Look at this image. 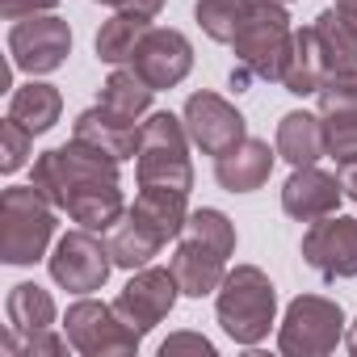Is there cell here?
<instances>
[{
	"instance_id": "8992f818",
	"label": "cell",
	"mask_w": 357,
	"mask_h": 357,
	"mask_svg": "<svg viewBox=\"0 0 357 357\" xmlns=\"http://www.w3.org/2000/svg\"><path fill=\"white\" fill-rule=\"evenodd\" d=\"M63 332H68L72 349L84 353V357H130L143 344V332L130 328L114 303H101V298H89V294L68 307Z\"/></svg>"
},
{
	"instance_id": "8d00e7d4",
	"label": "cell",
	"mask_w": 357,
	"mask_h": 357,
	"mask_svg": "<svg viewBox=\"0 0 357 357\" xmlns=\"http://www.w3.org/2000/svg\"><path fill=\"white\" fill-rule=\"evenodd\" d=\"M332 9H336V13H340V22H344V26L357 34V0H336Z\"/></svg>"
},
{
	"instance_id": "603a6c76",
	"label": "cell",
	"mask_w": 357,
	"mask_h": 357,
	"mask_svg": "<svg viewBox=\"0 0 357 357\" xmlns=\"http://www.w3.org/2000/svg\"><path fill=\"white\" fill-rule=\"evenodd\" d=\"M147 30H151V17H143V13H114V17L97 30V43H93V47H97V59H101V63H114V68L130 63Z\"/></svg>"
},
{
	"instance_id": "e0dca14e",
	"label": "cell",
	"mask_w": 357,
	"mask_h": 357,
	"mask_svg": "<svg viewBox=\"0 0 357 357\" xmlns=\"http://www.w3.org/2000/svg\"><path fill=\"white\" fill-rule=\"evenodd\" d=\"M273 160H278V147H269L265 139H244L240 147L215 160V181L227 194H252L269 181Z\"/></svg>"
},
{
	"instance_id": "d4e9b609",
	"label": "cell",
	"mask_w": 357,
	"mask_h": 357,
	"mask_svg": "<svg viewBox=\"0 0 357 357\" xmlns=\"http://www.w3.org/2000/svg\"><path fill=\"white\" fill-rule=\"evenodd\" d=\"M151 97H155V89L135 68H114L109 80L101 84V105L114 109V114H122V118H135V122L143 114H151Z\"/></svg>"
},
{
	"instance_id": "e575fe53",
	"label": "cell",
	"mask_w": 357,
	"mask_h": 357,
	"mask_svg": "<svg viewBox=\"0 0 357 357\" xmlns=\"http://www.w3.org/2000/svg\"><path fill=\"white\" fill-rule=\"evenodd\" d=\"M93 5H105L114 13H143V17H155L164 9V0H93Z\"/></svg>"
},
{
	"instance_id": "d6986e66",
	"label": "cell",
	"mask_w": 357,
	"mask_h": 357,
	"mask_svg": "<svg viewBox=\"0 0 357 357\" xmlns=\"http://www.w3.org/2000/svg\"><path fill=\"white\" fill-rule=\"evenodd\" d=\"M328 76H332V68H328V55H324V47H319L315 30H311V26L294 30L290 59H286V72H282L286 93H294V97H311V93H319V89H324V80H328Z\"/></svg>"
},
{
	"instance_id": "7a4b0ae2",
	"label": "cell",
	"mask_w": 357,
	"mask_h": 357,
	"mask_svg": "<svg viewBox=\"0 0 357 357\" xmlns=\"http://www.w3.org/2000/svg\"><path fill=\"white\" fill-rule=\"evenodd\" d=\"M190 130L185 118L168 109H155L143 118L139 130V155H135V176L139 185H160V190H194V164H190Z\"/></svg>"
},
{
	"instance_id": "5bb4252c",
	"label": "cell",
	"mask_w": 357,
	"mask_h": 357,
	"mask_svg": "<svg viewBox=\"0 0 357 357\" xmlns=\"http://www.w3.org/2000/svg\"><path fill=\"white\" fill-rule=\"evenodd\" d=\"M340 176L315 168V164H303L286 176V185H282V211L298 223H315V219H328L340 211Z\"/></svg>"
},
{
	"instance_id": "44dd1931",
	"label": "cell",
	"mask_w": 357,
	"mask_h": 357,
	"mask_svg": "<svg viewBox=\"0 0 357 357\" xmlns=\"http://www.w3.org/2000/svg\"><path fill=\"white\" fill-rule=\"evenodd\" d=\"M63 114V93L55 84H43V80H30L22 89H13V101H9V118H17L26 130L34 135H47Z\"/></svg>"
},
{
	"instance_id": "cb8c5ba5",
	"label": "cell",
	"mask_w": 357,
	"mask_h": 357,
	"mask_svg": "<svg viewBox=\"0 0 357 357\" xmlns=\"http://www.w3.org/2000/svg\"><path fill=\"white\" fill-rule=\"evenodd\" d=\"M160 248H164V240L160 236H151L139 219H130V211L109 227V252H114V265L118 269H143V265H151V257H160Z\"/></svg>"
},
{
	"instance_id": "30bf717a",
	"label": "cell",
	"mask_w": 357,
	"mask_h": 357,
	"mask_svg": "<svg viewBox=\"0 0 357 357\" xmlns=\"http://www.w3.org/2000/svg\"><path fill=\"white\" fill-rule=\"evenodd\" d=\"M185 130H190V139H194V147H202V155H227L231 147H240L244 139H248V122H244V114L227 101V97H219V93H211V89H202V93H194L190 101H185Z\"/></svg>"
},
{
	"instance_id": "9a60e30c",
	"label": "cell",
	"mask_w": 357,
	"mask_h": 357,
	"mask_svg": "<svg viewBox=\"0 0 357 357\" xmlns=\"http://www.w3.org/2000/svg\"><path fill=\"white\" fill-rule=\"evenodd\" d=\"M168 269H172V278H176L185 298H206V294H219V286L227 278V257H219L215 248L185 236L176 244V252L168 257Z\"/></svg>"
},
{
	"instance_id": "4dcf8cb0",
	"label": "cell",
	"mask_w": 357,
	"mask_h": 357,
	"mask_svg": "<svg viewBox=\"0 0 357 357\" xmlns=\"http://www.w3.org/2000/svg\"><path fill=\"white\" fill-rule=\"evenodd\" d=\"M324 143L336 164L357 160V114H332L324 118Z\"/></svg>"
},
{
	"instance_id": "484cf974",
	"label": "cell",
	"mask_w": 357,
	"mask_h": 357,
	"mask_svg": "<svg viewBox=\"0 0 357 357\" xmlns=\"http://www.w3.org/2000/svg\"><path fill=\"white\" fill-rule=\"evenodd\" d=\"M311 30H315L319 47H324V55H328L332 76H336V72H353V68H357V34L340 22V13H336V9H324V13L311 22Z\"/></svg>"
},
{
	"instance_id": "277c9868",
	"label": "cell",
	"mask_w": 357,
	"mask_h": 357,
	"mask_svg": "<svg viewBox=\"0 0 357 357\" xmlns=\"http://www.w3.org/2000/svg\"><path fill=\"white\" fill-rule=\"evenodd\" d=\"M55 202L34 185H9L0 194V261L34 265L55 240Z\"/></svg>"
},
{
	"instance_id": "52a82bcc",
	"label": "cell",
	"mask_w": 357,
	"mask_h": 357,
	"mask_svg": "<svg viewBox=\"0 0 357 357\" xmlns=\"http://www.w3.org/2000/svg\"><path fill=\"white\" fill-rule=\"evenodd\" d=\"M344 336V311L340 303L324 298V294H298L278 328V349L286 357H324L336 349V340Z\"/></svg>"
},
{
	"instance_id": "f1b7e54d",
	"label": "cell",
	"mask_w": 357,
	"mask_h": 357,
	"mask_svg": "<svg viewBox=\"0 0 357 357\" xmlns=\"http://www.w3.org/2000/svg\"><path fill=\"white\" fill-rule=\"evenodd\" d=\"M68 332L59 336L55 328H43V332H34V336H17L13 328L5 332V340H0V349H5V357H17V353H26V357H63L68 353Z\"/></svg>"
},
{
	"instance_id": "836d02e7",
	"label": "cell",
	"mask_w": 357,
	"mask_h": 357,
	"mask_svg": "<svg viewBox=\"0 0 357 357\" xmlns=\"http://www.w3.org/2000/svg\"><path fill=\"white\" fill-rule=\"evenodd\" d=\"M59 0H0V13L9 22H22V17H34V13H51Z\"/></svg>"
},
{
	"instance_id": "9c48e42d",
	"label": "cell",
	"mask_w": 357,
	"mask_h": 357,
	"mask_svg": "<svg viewBox=\"0 0 357 357\" xmlns=\"http://www.w3.org/2000/svg\"><path fill=\"white\" fill-rule=\"evenodd\" d=\"M9 55L17 72L30 76H47L55 68H63V59L72 55V26L55 13H34L13 22L9 30Z\"/></svg>"
},
{
	"instance_id": "5b68a950",
	"label": "cell",
	"mask_w": 357,
	"mask_h": 357,
	"mask_svg": "<svg viewBox=\"0 0 357 357\" xmlns=\"http://www.w3.org/2000/svg\"><path fill=\"white\" fill-rule=\"evenodd\" d=\"M290 43H294V30H290V17L282 9V0H252L244 26L231 38L236 63H240L236 84H244L248 76L282 80L286 59H290Z\"/></svg>"
},
{
	"instance_id": "1f68e13d",
	"label": "cell",
	"mask_w": 357,
	"mask_h": 357,
	"mask_svg": "<svg viewBox=\"0 0 357 357\" xmlns=\"http://www.w3.org/2000/svg\"><path fill=\"white\" fill-rule=\"evenodd\" d=\"M34 151V130H26L17 118H5L0 122V168L5 172H17Z\"/></svg>"
},
{
	"instance_id": "4316f807",
	"label": "cell",
	"mask_w": 357,
	"mask_h": 357,
	"mask_svg": "<svg viewBox=\"0 0 357 357\" xmlns=\"http://www.w3.org/2000/svg\"><path fill=\"white\" fill-rule=\"evenodd\" d=\"M248 5H252V0H198V5H194V17H198V26H202L206 38L231 47L236 30H240L244 17H248Z\"/></svg>"
},
{
	"instance_id": "83f0119b",
	"label": "cell",
	"mask_w": 357,
	"mask_h": 357,
	"mask_svg": "<svg viewBox=\"0 0 357 357\" xmlns=\"http://www.w3.org/2000/svg\"><path fill=\"white\" fill-rule=\"evenodd\" d=\"M185 236L198 240V244H206V248H215L219 257H231V252H236V227H231V219H227L223 211H215V206L190 211Z\"/></svg>"
},
{
	"instance_id": "3957f363",
	"label": "cell",
	"mask_w": 357,
	"mask_h": 357,
	"mask_svg": "<svg viewBox=\"0 0 357 357\" xmlns=\"http://www.w3.org/2000/svg\"><path fill=\"white\" fill-rule=\"evenodd\" d=\"M215 315L236 344H261L278 319V290H273L269 273L257 265L227 269L219 298H215Z\"/></svg>"
},
{
	"instance_id": "ac0fdd59",
	"label": "cell",
	"mask_w": 357,
	"mask_h": 357,
	"mask_svg": "<svg viewBox=\"0 0 357 357\" xmlns=\"http://www.w3.org/2000/svg\"><path fill=\"white\" fill-rule=\"evenodd\" d=\"M190 194L181 190H160V185H139L135 194V206H130V219H139L151 236H160L164 244L185 236V219H190V206H185Z\"/></svg>"
},
{
	"instance_id": "d590c367",
	"label": "cell",
	"mask_w": 357,
	"mask_h": 357,
	"mask_svg": "<svg viewBox=\"0 0 357 357\" xmlns=\"http://www.w3.org/2000/svg\"><path fill=\"white\" fill-rule=\"evenodd\" d=\"M340 190H344V198L349 202H357V160H349V164H340Z\"/></svg>"
},
{
	"instance_id": "2e32d148",
	"label": "cell",
	"mask_w": 357,
	"mask_h": 357,
	"mask_svg": "<svg viewBox=\"0 0 357 357\" xmlns=\"http://www.w3.org/2000/svg\"><path fill=\"white\" fill-rule=\"evenodd\" d=\"M139 130H143V122L122 118V114H114V109H105V105L97 101L93 109H84V114L76 118L72 139H84V143L101 147L105 155H114V160L122 164V160L139 155Z\"/></svg>"
},
{
	"instance_id": "f546056e",
	"label": "cell",
	"mask_w": 357,
	"mask_h": 357,
	"mask_svg": "<svg viewBox=\"0 0 357 357\" xmlns=\"http://www.w3.org/2000/svg\"><path fill=\"white\" fill-rule=\"evenodd\" d=\"M319 97V118H332V114H357V68L353 72H336L324 80V89L315 93Z\"/></svg>"
},
{
	"instance_id": "4fadbf2b",
	"label": "cell",
	"mask_w": 357,
	"mask_h": 357,
	"mask_svg": "<svg viewBox=\"0 0 357 357\" xmlns=\"http://www.w3.org/2000/svg\"><path fill=\"white\" fill-rule=\"evenodd\" d=\"M130 68L160 93V89H176L190 68H194V47L181 30H168V26H151L130 59Z\"/></svg>"
},
{
	"instance_id": "7c38bea8",
	"label": "cell",
	"mask_w": 357,
	"mask_h": 357,
	"mask_svg": "<svg viewBox=\"0 0 357 357\" xmlns=\"http://www.w3.org/2000/svg\"><path fill=\"white\" fill-rule=\"evenodd\" d=\"M176 294H181V286H176L172 269H151V265H143V269H135V278L122 286V294L114 298V307L122 311V319H126L130 328H139V332L147 336L160 319L172 315Z\"/></svg>"
},
{
	"instance_id": "ffe728a7",
	"label": "cell",
	"mask_w": 357,
	"mask_h": 357,
	"mask_svg": "<svg viewBox=\"0 0 357 357\" xmlns=\"http://www.w3.org/2000/svg\"><path fill=\"white\" fill-rule=\"evenodd\" d=\"M278 155L290 164V168H303V164H315L319 155H328V143H324V118L319 114H307V109H290L282 122H278Z\"/></svg>"
},
{
	"instance_id": "ba28073f",
	"label": "cell",
	"mask_w": 357,
	"mask_h": 357,
	"mask_svg": "<svg viewBox=\"0 0 357 357\" xmlns=\"http://www.w3.org/2000/svg\"><path fill=\"white\" fill-rule=\"evenodd\" d=\"M51 261V278L55 286L72 290V294H93L109 282V269H114V252L109 244L97 240V231L89 227H76L68 236L55 240V252L47 257Z\"/></svg>"
},
{
	"instance_id": "6da1fadb",
	"label": "cell",
	"mask_w": 357,
	"mask_h": 357,
	"mask_svg": "<svg viewBox=\"0 0 357 357\" xmlns=\"http://www.w3.org/2000/svg\"><path fill=\"white\" fill-rule=\"evenodd\" d=\"M30 185L43 190L72 223L89 231H109L126 215V202L118 190V160L84 139L47 147L43 155H34Z\"/></svg>"
},
{
	"instance_id": "f35d334b",
	"label": "cell",
	"mask_w": 357,
	"mask_h": 357,
	"mask_svg": "<svg viewBox=\"0 0 357 357\" xmlns=\"http://www.w3.org/2000/svg\"><path fill=\"white\" fill-rule=\"evenodd\" d=\"M282 5H290V0H282Z\"/></svg>"
},
{
	"instance_id": "7402d4cb",
	"label": "cell",
	"mask_w": 357,
	"mask_h": 357,
	"mask_svg": "<svg viewBox=\"0 0 357 357\" xmlns=\"http://www.w3.org/2000/svg\"><path fill=\"white\" fill-rule=\"evenodd\" d=\"M5 315L17 336H34L43 328H55V298L38 282H17L5 298Z\"/></svg>"
},
{
	"instance_id": "8fae6325",
	"label": "cell",
	"mask_w": 357,
	"mask_h": 357,
	"mask_svg": "<svg viewBox=\"0 0 357 357\" xmlns=\"http://www.w3.org/2000/svg\"><path fill=\"white\" fill-rule=\"evenodd\" d=\"M303 261L328 282L357 278V219L344 215L315 219L303 236Z\"/></svg>"
},
{
	"instance_id": "74e56055",
	"label": "cell",
	"mask_w": 357,
	"mask_h": 357,
	"mask_svg": "<svg viewBox=\"0 0 357 357\" xmlns=\"http://www.w3.org/2000/svg\"><path fill=\"white\" fill-rule=\"evenodd\" d=\"M344 344H349V353H353V357H357V319H353V324H349V336H344Z\"/></svg>"
},
{
	"instance_id": "d6a6232c",
	"label": "cell",
	"mask_w": 357,
	"mask_h": 357,
	"mask_svg": "<svg viewBox=\"0 0 357 357\" xmlns=\"http://www.w3.org/2000/svg\"><path fill=\"white\" fill-rule=\"evenodd\" d=\"M176 353H198V357H215V344L198 332H172L160 344V357H176Z\"/></svg>"
}]
</instances>
